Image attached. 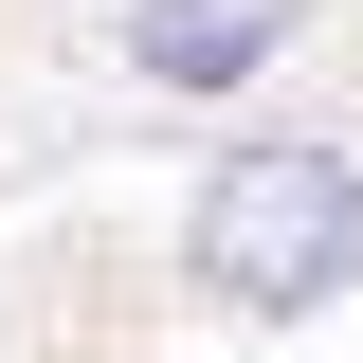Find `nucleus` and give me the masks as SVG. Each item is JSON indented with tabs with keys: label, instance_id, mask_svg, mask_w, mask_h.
Returning a JSON list of instances; mask_svg holds the SVG:
<instances>
[{
	"label": "nucleus",
	"instance_id": "obj_1",
	"mask_svg": "<svg viewBox=\"0 0 363 363\" xmlns=\"http://www.w3.org/2000/svg\"><path fill=\"white\" fill-rule=\"evenodd\" d=\"M164 272L200 327H327L363 291V128H291V109H255L236 145H200V182H182L164 218Z\"/></svg>",
	"mask_w": 363,
	"mask_h": 363
},
{
	"label": "nucleus",
	"instance_id": "obj_2",
	"mask_svg": "<svg viewBox=\"0 0 363 363\" xmlns=\"http://www.w3.org/2000/svg\"><path fill=\"white\" fill-rule=\"evenodd\" d=\"M327 0H109V73L145 109H255L291 55H309Z\"/></svg>",
	"mask_w": 363,
	"mask_h": 363
}]
</instances>
